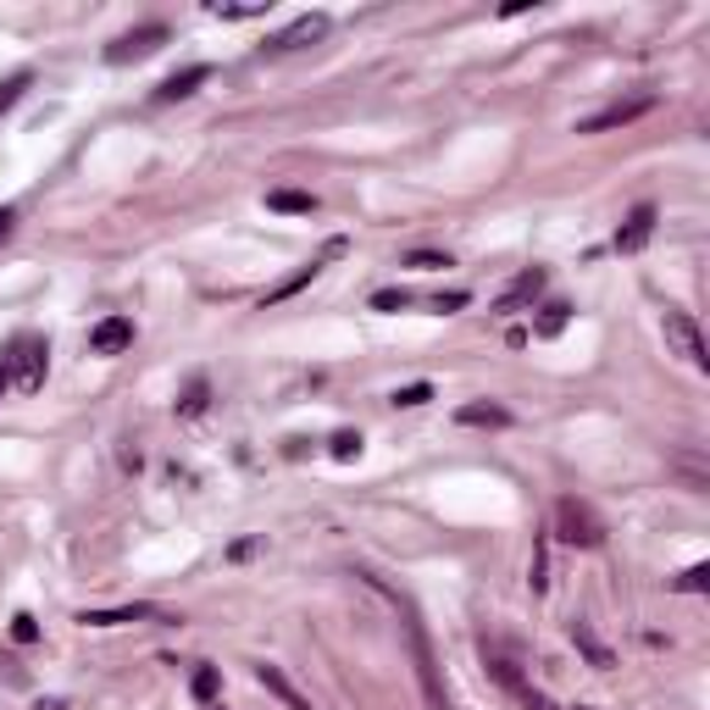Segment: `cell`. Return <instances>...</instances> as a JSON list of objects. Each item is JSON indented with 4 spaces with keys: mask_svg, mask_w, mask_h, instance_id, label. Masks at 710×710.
<instances>
[{
    "mask_svg": "<svg viewBox=\"0 0 710 710\" xmlns=\"http://www.w3.org/2000/svg\"><path fill=\"white\" fill-rule=\"evenodd\" d=\"M489 672H494V683H500V688H505V694H511L522 710H561V705H555L544 688H532V683H527V677H522L511 661H489Z\"/></svg>",
    "mask_w": 710,
    "mask_h": 710,
    "instance_id": "ba28073f",
    "label": "cell"
},
{
    "mask_svg": "<svg viewBox=\"0 0 710 710\" xmlns=\"http://www.w3.org/2000/svg\"><path fill=\"white\" fill-rule=\"evenodd\" d=\"M217 688H222V672H217V666H195V677H189V694H195L200 705H211V699H217Z\"/></svg>",
    "mask_w": 710,
    "mask_h": 710,
    "instance_id": "7402d4cb",
    "label": "cell"
},
{
    "mask_svg": "<svg viewBox=\"0 0 710 710\" xmlns=\"http://www.w3.org/2000/svg\"><path fill=\"white\" fill-rule=\"evenodd\" d=\"M666 344L683 355V362L694 367V372H710V355H705V333H699V322L688 317V311H666Z\"/></svg>",
    "mask_w": 710,
    "mask_h": 710,
    "instance_id": "8992f818",
    "label": "cell"
},
{
    "mask_svg": "<svg viewBox=\"0 0 710 710\" xmlns=\"http://www.w3.org/2000/svg\"><path fill=\"white\" fill-rule=\"evenodd\" d=\"M206 12H211V17H222V23H250V17H267V7H222V0H211Z\"/></svg>",
    "mask_w": 710,
    "mask_h": 710,
    "instance_id": "83f0119b",
    "label": "cell"
},
{
    "mask_svg": "<svg viewBox=\"0 0 710 710\" xmlns=\"http://www.w3.org/2000/svg\"><path fill=\"white\" fill-rule=\"evenodd\" d=\"M644 111H656V95H633V100H611L605 111H595V117H583L577 123V134H611V128H627V123H638Z\"/></svg>",
    "mask_w": 710,
    "mask_h": 710,
    "instance_id": "52a82bcc",
    "label": "cell"
},
{
    "mask_svg": "<svg viewBox=\"0 0 710 710\" xmlns=\"http://www.w3.org/2000/svg\"><path fill=\"white\" fill-rule=\"evenodd\" d=\"M12 228H17V206H0V245L12 240Z\"/></svg>",
    "mask_w": 710,
    "mask_h": 710,
    "instance_id": "1f68e13d",
    "label": "cell"
},
{
    "mask_svg": "<svg viewBox=\"0 0 710 710\" xmlns=\"http://www.w3.org/2000/svg\"><path fill=\"white\" fill-rule=\"evenodd\" d=\"M544 283H550V272H544V267H522V272L505 283V294L494 301V311H500V317H511V311L532 306V301H539V294H544Z\"/></svg>",
    "mask_w": 710,
    "mask_h": 710,
    "instance_id": "9c48e42d",
    "label": "cell"
},
{
    "mask_svg": "<svg viewBox=\"0 0 710 710\" xmlns=\"http://www.w3.org/2000/svg\"><path fill=\"white\" fill-rule=\"evenodd\" d=\"M355 577H362L367 588H378V595L405 616V638H411V656H417V672H423V688H428V705L433 710H450L444 705V694H439V677H433V644H428V633H423V616H417V605H411V595H400V588H389L378 572H355Z\"/></svg>",
    "mask_w": 710,
    "mask_h": 710,
    "instance_id": "6da1fadb",
    "label": "cell"
},
{
    "mask_svg": "<svg viewBox=\"0 0 710 710\" xmlns=\"http://www.w3.org/2000/svg\"><path fill=\"white\" fill-rule=\"evenodd\" d=\"M466 301H472L466 289H450V294H433V311H461Z\"/></svg>",
    "mask_w": 710,
    "mask_h": 710,
    "instance_id": "4dcf8cb0",
    "label": "cell"
},
{
    "mask_svg": "<svg viewBox=\"0 0 710 710\" xmlns=\"http://www.w3.org/2000/svg\"><path fill=\"white\" fill-rule=\"evenodd\" d=\"M34 710H68V699H39Z\"/></svg>",
    "mask_w": 710,
    "mask_h": 710,
    "instance_id": "e575fe53",
    "label": "cell"
},
{
    "mask_svg": "<svg viewBox=\"0 0 710 710\" xmlns=\"http://www.w3.org/2000/svg\"><path fill=\"white\" fill-rule=\"evenodd\" d=\"M455 423L461 428H511V411L494 405V400H472V405L455 411Z\"/></svg>",
    "mask_w": 710,
    "mask_h": 710,
    "instance_id": "2e32d148",
    "label": "cell"
},
{
    "mask_svg": "<svg viewBox=\"0 0 710 710\" xmlns=\"http://www.w3.org/2000/svg\"><path fill=\"white\" fill-rule=\"evenodd\" d=\"M206 78H211V68H206V62H195V68H178L172 78H161V84H156V100H161V106H172V100H189V95H195Z\"/></svg>",
    "mask_w": 710,
    "mask_h": 710,
    "instance_id": "5bb4252c",
    "label": "cell"
},
{
    "mask_svg": "<svg viewBox=\"0 0 710 710\" xmlns=\"http://www.w3.org/2000/svg\"><path fill=\"white\" fill-rule=\"evenodd\" d=\"M134 344V322L128 317H100L89 328V355H123Z\"/></svg>",
    "mask_w": 710,
    "mask_h": 710,
    "instance_id": "4fadbf2b",
    "label": "cell"
},
{
    "mask_svg": "<svg viewBox=\"0 0 710 710\" xmlns=\"http://www.w3.org/2000/svg\"><path fill=\"white\" fill-rule=\"evenodd\" d=\"M28 84H34V73H28V68H23V73H12L7 84H0V117H7V111L23 100V89H28Z\"/></svg>",
    "mask_w": 710,
    "mask_h": 710,
    "instance_id": "d4e9b609",
    "label": "cell"
},
{
    "mask_svg": "<svg viewBox=\"0 0 710 710\" xmlns=\"http://www.w3.org/2000/svg\"><path fill=\"white\" fill-rule=\"evenodd\" d=\"M527 588H532V595H544V588H550V544H544V539L532 544V561H527Z\"/></svg>",
    "mask_w": 710,
    "mask_h": 710,
    "instance_id": "ffe728a7",
    "label": "cell"
},
{
    "mask_svg": "<svg viewBox=\"0 0 710 710\" xmlns=\"http://www.w3.org/2000/svg\"><path fill=\"white\" fill-rule=\"evenodd\" d=\"M206 405H211V383H206V378H189L184 394H178V417L195 423V417H206Z\"/></svg>",
    "mask_w": 710,
    "mask_h": 710,
    "instance_id": "d6986e66",
    "label": "cell"
},
{
    "mask_svg": "<svg viewBox=\"0 0 710 710\" xmlns=\"http://www.w3.org/2000/svg\"><path fill=\"white\" fill-rule=\"evenodd\" d=\"M45 367H50V344L39 333H23L7 355V372H12V389L17 394H39L45 389Z\"/></svg>",
    "mask_w": 710,
    "mask_h": 710,
    "instance_id": "3957f363",
    "label": "cell"
},
{
    "mask_svg": "<svg viewBox=\"0 0 710 710\" xmlns=\"http://www.w3.org/2000/svg\"><path fill=\"white\" fill-rule=\"evenodd\" d=\"M710 588V566L699 561V566H688L683 577H672V595H705Z\"/></svg>",
    "mask_w": 710,
    "mask_h": 710,
    "instance_id": "603a6c76",
    "label": "cell"
},
{
    "mask_svg": "<svg viewBox=\"0 0 710 710\" xmlns=\"http://www.w3.org/2000/svg\"><path fill=\"white\" fill-rule=\"evenodd\" d=\"M256 550H261V539H240V544H233V550H228V561H250Z\"/></svg>",
    "mask_w": 710,
    "mask_h": 710,
    "instance_id": "d6a6232c",
    "label": "cell"
},
{
    "mask_svg": "<svg viewBox=\"0 0 710 710\" xmlns=\"http://www.w3.org/2000/svg\"><path fill=\"white\" fill-rule=\"evenodd\" d=\"M649 233H656V206H633L627 211V222L616 228V256H638L644 245H649Z\"/></svg>",
    "mask_w": 710,
    "mask_h": 710,
    "instance_id": "8fae6325",
    "label": "cell"
},
{
    "mask_svg": "<svg viewBox=\"0 0 710 710\" xmlns=\"http://www.w3.org/2000/svg\"><path fill=\"white\" fill-rule=\"evenodd\" d=\"M12 389V372H7V355H0V394H7Z\"/></svg>",
    "mask_w": 710,
    "mask_h": 710,
    "instance_id": "836d02e7",
    "label": "cell"
},
{
    "mask_svg": "<svg viewBox=\"0 0 710 710\" xmlns=\"http://www.w3.org/2000/svg\"><path fill=\"white\" fill-rule=\"evenodd\" d=\"M267 211H283V217H311V211H317V195H306V189H267Z\"/></svg>",
    "mask_w": 710,
    "mask_h": 710,
    "instance_id": "ac0fdd59",
    "label": "cell"
},
{
    "mask_svg": "<svg viewBox=\"0 0 710 710\" xmlns=\"http://www.w3.org/2000/svg\"><path fill=\"white\" fill-rule=\"evenodd\" d=\"M344 250H350L344 240H328V245H322V256H317L311 267H301L294 278H283L278 289H267V294H261V306H278V301H289V294H301V289H306V283H311L317 272H322V261H333V256H344Z\"/></svg>",
    "mask_w": 710,
    "mask_h": 710,
    "instance_id": "7c38bea8",
    "label": "cell"
},
{
    "mask_svg": "<svg viewBox=\"0 0 710 710\" xmlns=\"http://www.w3.org/2000/svg\"><path fill=\"white\" fill-rule=\"evenodd\" d=\"M566 322H572V306H566V301H550L532 333H539V339H555V333H566Z\"/></svg>",
    "mask_w": 710,
    "mask_h": 710,
    "instance_id": "44dd1931",
    "label": "cell"
},
{
    "mask_svg": "<svg viewBox=\"0 0 710 710\" xmlns=\"http://www.w3.org/2000/svg\"><path fill=\"white\" fill-rule=\"evenodd\" d=\"M167 39H172V34H167V23H139V28L117 34V39L106 45V68H134V62H150V56H156Z\"/></svg>",
    "mask_w": 710,
    "mask_h": 710,
    "instance_id": "277c9868",
    "label": "cell"
},
{
    "mask_svg": "<svg viewBox=\"0 0 710 710\" xmlns=\"http://www.w3.org/2000/svg\"><path fill=\"white\" fill-rule=\"evenodd\" d=\"M128 622H167V611L150 600L117 605V611H78V627H128Z\"/></svg>",
    "mask_w": 710,
    "mask_h": 710,
    "instance_id": "30bf717a",
    "label": "cell"
},
{
    "mask_svg": "<svg viewBox=\"0 0 710 710\" xmlns=\"http://www.w3.org/2000/svg\"><path fill=\"white\" fill-rule=\"evenodd\" d=\"M405 267H417V272H439V267H450V256H439V250H411Z\"/></svg>",
    "mask_w": 710,
    "mask_h": 710,
    "instance_id": "f1b7e54d",
    "label": "cell"
},
{
    "mask_svg": "<svg viewBox=\"0 0 710 710\" xmlns=\"http://www.w3.org/2000/svg\"><path fill=\"white\" fill-rule=\"evenodd\" d=\"M572 710H588V705H572Z\"/></svg>",
    "mask_w": 710,
    "mask_h": 710,
    "instance_id": "d590c367",
    "label": "cell"
},
{
    "mask_svg": "<svg viewBox=\"0 0 710 710\" xmlns=\"http://www.w3.org/2000/svg\"><path fill=\"white\" fill-rule=\"evenodd\" d=\"M328 28H333L328 12H306V17H294L283 34H272V39L261 45V56H294V50H306V45L328 39Z\"/></svg>",
    "mask_w": 710,
    "mask_h": 710,
    "instance_id": "5b68a950",
    "label": "cell"
},
{
    "mask_svg": "<svg viewBox=\"0 0 710 710\" xmlns=\"http://www.w3.org/2000/svg\"><path fill=\"white\" fill-rule=\"evenodd\" d=\"M405 306H417V294H411V289H378L372 294V311H405Z\"/></svg>",
    "mask_w": 710,
    "mask_h": 710,
    "instance_id": "484cf974",
    "label": "cell"
},
{
    "mask_svg": "<svg viewBox=\"0 0 710 710\" xmlns=\"http://www.w3.org/2000/svg\"><path fill=\"white\" fill-rule=\"evenodd\" d=\"M328 455H333V461H355V455H362V433H355V428H339V433L328 439Z\"/></svg>",
    "mask_w": 710,
    "mask_h": 710,
    "instance_id": "cb8c5ba5",
    "label": "cell"
},
{
    "mask_svg": "<svg viewBox=\"0 0 710 710\" xmlns=\"http://www.w3.org/2000/svg\"><path fill=\"white\" fill-rule=\"evenodd\" d=\"M12 638H17V644H34V638H39V622H34L28 611H17V616H12Z\"/></svg>",
    "mask_w": 710,
    "mask_h": 710,
    "instance_id": "f546056e",
    "label": "cell"
},
{
    "mask_svg": "<svg viewBox=\"0 0 710 710\" xmlns=\"http://www.w3.org/2000/svg\"><path fill=\"white\" fill-rule=\"evenodd\" d=\"M555 539H561L566 550H600V544H605V522L595 516V505H588V500L561 494V500H555Z\"/></svg>",
    "mask_w": 710,
    "mask_h": 710,
    "instance_id": "7a4b0ae2",
    "label": "cell"
},
{
    "mask_svg": "<svg viewBox=\"0 0 710 710\" xmlns=\"http://www.w3.org/2000/svg\"><path fill=\"white\" fill-rule=\"evenodd\" d=\"M256 683H261L267 694H278V699H283L289 710H317V705H311V699H306L301 688H294V683H289V677H283L278 666H256Z\"/></svg>",
    "mask_w": 710,
    "mask_h": 710,
    "instance_id": "e0dca14e",
    "label": "cell"
},
{
    "mask_svg": "<svg viewBox=\"0 0 710 710\" xmlns=\"http://www.w3.org/2000/svg\"><path fill=\"white\" fill-rule=\"evenodd\" d=\"M389 400H394L400 411H417V405H428V400H433V383H405V389H394Z\"/></svg>",
    "mask_w": 710,
    "mask_h": 710,
    "instance_id": "4316f807",
    "label": "cell"
},
{
    "mask_svg": "<svg viewBox=\"0 0 710 710\" xmlns=\"http://www.w3.org/2000/svg\"><path fill=\"white\" fill-rule=\"evenodd\" d=\"M566 633H572V644L588 656V666H600V672H611V666H616V656H611V649L595 638V627H588L583 616H572V622H566Z\"/></svg>",
    "mask_w": 710,
    "mask_h": 710,
    "instance_id": "9a60e30c",
    "label": "cell"
}]
</instances>
